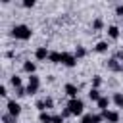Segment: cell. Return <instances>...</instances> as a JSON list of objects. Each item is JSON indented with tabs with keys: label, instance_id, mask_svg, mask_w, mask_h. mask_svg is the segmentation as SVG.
I'll return each mask as SVG.
<instances>
[{
	"label": "cell",
	"instance_id": "obj_1",
	"mask_svg": "<svg viewBox=\"0 0 123 123\" xmlns=\"http://www.w3.org/2000/svg\"><path fill=\"white\" fill-rule=\"evenodd\" d=\"M10 35H12L15 40H29V38L33 37V29H31L29 25H25V23H17V25L12 27Z\"/></svg>",
	"mask_w": 123,
	"mask_h": 123
},
{
	"label": "cell",
	"instance_id": "obj_2",
	"mask_svg": "<svg viewBox=\"0 0 123 123\" xmlns=\"http://www.w3.org/2000/svg\"><path fill=\"white\" fill-rule=\"evenodd\" d=\"M65 108L71 111V115H85V102L81 100V98H71V100H67V104H65Z\"/></svg>",
	"mask_w": 123,
	"mask_h": 123
},
{
	"label": "cell",
	"instance_id": "obj_3",
	"mask_svg": "<svg viewBox=\"0 0 123 123\" xmlns=\"http://www.w3.org/2000/svg\"><path fill=\"white\" fill-rule=\"evenodd\" d=\"M21 111H23V108H21V104L15 100V98H10L8 102H6V113H10L12 117H19L21 115Z\"/></svg>",
	"mask_w": 123,
	"mask_h": 123
},
{
	"label": "cell",
	"instance_id": "obj_4",
	"mask_svg": "<svg viewBox=\"0 0 123 123\" xmlns=\"http://www.w3.org/2000/svg\"><path fill=\"white\" fill-rule=\"evenodd\" d=\"M38 88H40V77H38V75H29V81H27V94L33 96V94L38 92Z\"/></svg>",
	"mask_w": 123,
	"mask_h": 123
},
{
	"label": "cell",
	"instance_id": "obj_5",
	"mask_svg": "<svg viewBox=\"0 0 123 123\" xmlns=\"http://www.w3.org/2000/svg\"><path fill=\"white\" fill-rule=\"evenodd\" d=\"M77 58H75V54H71V52H62V65H65V67H77Z\"/></svg>",
	"mask_w": 123,
	"mask_h": 123
},
{
	"label": "cell",
	"instance_id": "obj_6",
	"mask_svg": "<svg viewBox=\"0 0 123 123\" xmlns=\"http://www.w3.org/2000/svg\"><path fill=\"white\" fill-rule=\"evenodd\" d=\"M106 67L110 69V71H113V73H123V63L113 56V58H110L108 62H106Z\"/></svg>",
	"mask_w": 123,
	"mask_h": 123
},
{
	"label": "cell",
	"instance_id": "obj_7",
	"mask_svg": "<svg viewBox=\"0 0 123 123\" xmlns=\"http://www.w3.org/2000/svg\"><path fill=\"white\" fill-rule=\"evenodd\" d=\"M63 92H65V96H67L69 100H71V98H79V86L73 85V83H65Z\"/></svg>",
	"mask_w": 123,
	"mask_h": 123
},
{
	"label": "cell",
	"instance_id": "obj_8",
	"mask_svg": "<svg viewBox=\"0 0 123 123\" xmlns=\"http://www.w3.org/2000/svg\"><path fill=\"white\" fill-rule=\"evenodd\" d=\"M104 115L102 113H85L81 117V123H102Z\"/></svg>",
	"mask_w": 123,
	"mask_h": 123
},
{
	"label": "cell",
	"instance_id": "obj_9",
	"mask_svg": "<svg viewBox=\"0 0 123 123\" xmlns=\"http://www.w3.org/2000/svg\"><path fill=\"white\" fill-rule=\"evenodd\" d=\"M100 113L104 115V121H108V123H119V111L106 110V111H100Z\"/></svg>",
	"mask_w": 123,
	"mask_h": 123
},
{
	"label": "cell",
	"instance_id": "obj_10",
	"mask_svg": "<svg viewBox=\"0 0 123 123\" xmlns=\"http://www.w3.org/2000/svg\"><path fill=\"white\" fill-rule=\"evenodd\" d=\"M48 56H50V50H48L46 46H38V48L35 50V60H37V62H46Z\"/></svg>",
	"mask_w": 123,
	"mask_h": 123
},
{
	"label": "cell",
	"instance_id": "obj_11",
	"mask_svg": "<svg viewBox=\"0 0 123 123\" xmlns=\"http://www.w3.org/2000/svg\"><path fill=\"white\" fill-rule=\"evenodd\" d=\"M23 71H25L27 75H37V63L31 62V60H25V62H23Z\"/></svg>",
	"mask_w": 123,
	"mask_h": 123
},
{
	"label": "cell",
	"instance_id": "obj_12",
	"mask_svg": "<svg viewBox=\"0 0 123 123\" xmlns=\"http://www.w3.org/2000/svg\"><path fill=\"white\" fill-rule=\"evenodd\" d=\"M106 33H108V37H110L111 40H117L119 35H121V31H119L117 25H108V31H106Z\"/></svg>",
	"mask_w": 123,
	"mask_h": 123
},
{
	"label": "cell",
	"instance_id": "obj_13",
	"mask_svg": "<svg viewBox=\"0 0 123 123\" xmlns=\"http://www.w3.org/2000/svg\"><path fill=\"white\" fill-rule=\"evenodd\" d=\"M110 104H111V98H110V96H102V98L96 102V106H98L100 111H106V110L110 108Z\"/></svg>",
	"mask_w": 123,
	"mask_h": 123
},
{
	"label": "cell",
	"instance_id": "obj_14",
	"mask_svg": "<svg viewBox=\"0 0 123 123\" xmlns=\"http://www.w3.org/2000/svg\"><path fill=\"white\" fill-rule=\"evenodd\" d=\"M108 50H110L108 40H98V42H96V46H94V52H98V54H106Z\"/></svg>",
	"mask_w": 123,
	"mask_h": 123
},
{
	"label": "cell",
	"instance_id": "obj_15",
	"mask_svg": "<svg viewBox=\"0 0 123 123\" xmlns=\"http://www.w3.org/2000/svg\"><path fill=\"white\" fill-rule=\"evenodd\" d=\"M48 62H50V63H62V52L52 50L50 56H48Z\"/></svg>",
	"mask_w": 123,
	"mask_h": 123
},
{
	"label": "cell",
	"instance_id": "obj_16",
	"mask_svg": "<svg viewBox=\"0 0 123 123\" xmlns=\"http://www.w3.org/2000/svg\"><path fill=\"white\" fill-rule=\"evenodd\" d=\"M111 102H113V104H115L119 110H123V92H113Z\"/></svg>",
	"mask_w": 123,
	"mask_h": 123
},
{
	"label": "cell",
	"instance_id": "obj_17",
	"mask_svg": "<svg viewBox=\"0 0 123 123\" xmlns=\"http://www.w3.org/2000/svg\"><path fill=\"white\" fill-rule=\"evenodd\" d=\"M102 98V94H100V88H92L90 86V90H88V100H92V102H98Z\"/></svg>",
	"mask_w": 123,
	"mask_h": 123
},
{
	"label": "cell",
	"instance_id": "obj_18",
	"mask_svg": "<svg viewBox=\"0 0 123 123\" xmlns=\"http://www.w3.org/2000/svg\"><path fill=\"white\" fill-rule=\"evenodd\" d=\"M10 85H12V86H13V90H15V88L23 86V81H21V77H19V75H12V77H10Z\"/></svg>",
	"mask_w": 123,
	"mask_h": 123
},
{
	"label": "cell",
	"instance_id": "obj_19",
	"mask_svg": "<svg viewBox=\"0 0 123 123\" xmlns=\"http://www.w3.org/2000/svg\"><path fill=\"white\" fill-rule=\"evenodd\" d=\"M52 117L54 115H50L48 111H40L38 113V123H52Z\"/></svg>",
	"mask_w": 123,
	"mask_h": 123
},
{
	"label": "cell",
	"instance_id": "obj_20",
	"mask_svg": "<svg viewBox=\"0 0 123 123\" xmlns=\"http://www.w3.org/2000/svg\"><path fill=\"white\" fill-rule=\"evenodd\" d=\"M92 29H94V31H102V29H104V19H102V17H96V19L92 21Z\"/></svg>",
	"mask_w": 123,
	"mask_h": 123
},
{
	"label": "cell",
	"instance_id": "obj_21",
	"mask_svg": "<svg viewBox=\"0 0 123 123\" xmlns=\"http://www.w3.org/2000/svg\"><path fill=\"white\" fill-rule=\"evenodd\" d=\"M73 54H75V58H77V60H81V58H85V56H86V48H85V46H77Z\"/></svg>",
	"mask_w": 123,
	"mask_h": 123
},
{
	"label": "cell",
	"instance_id": "obj_22",
	"mask_svg": "<svg viewBox=\"0 0 123 123\" xmlns=\"http://www.w3.org/2000/svg\"><path fill=\"white\" fill-rule=\"evenodd\" d=\"M90 83H92V88H100V86H102V83H104V79H102L100 75H94Z\"/></svg>",
	"mask_w": 123,
	"mask_h": 123
},
{
	"label": "cell",
	"instance_id": "obj_23",
	"mask_svg": "<svg viewBox=\"0 0 123 123\" xmlns=\"http://www.w3.org/2000/svg\"><path fill=\"white\" fill-rule=\"evenodd\" d=\"M42 100H44V106H46V111L54 108V98H52V96H44Z\"/></svg>",
	"mask_w": 123,
	"mask_h": 123
},
{
	"label": "cell",
	"instance_id": "obj_24",
	"mask_svg": "<svg viewBox=\"0 0 123 123\" xmlns=\"http://www.w3.org/2000/svg\"><path fill=\"white\" fill-rule=\"evenodd\" d=\"M23 96H27V86H19V88H15V98H23Z\"/></svg>",
	"mask_w": 123,
	"mask_h": 123
},
{
	"label": "cell",
	"instance_id": "obj_25",
	"mask_svg": "<svg viewBox=\"0 0 123 123\" xmlns=\"http://www.w3.org/2000/svg\"><path fill=\"white\" fill-rule=\"evenodd\" d=\"M52 123H65V117H63L62 113H56V115L52 117Z\"/></svg>",
	"mask_w": 123,
	"mask_h": 123
},
{
	"label": "cell",
	"instance_id": "obj_26",
	"mask_svg": "<svg viewBox=\"0 0 123 123\" xmlns=\"http://www.w3.org/2000/svg\"><path fill=\"white\" fill-rule=\"evenodd\" d=\"M2 121H4V123H15V117H12L10 113H4V115H2Z\"/></svg>",
	"mask_w": 123,
	"mask_h": 123
},
{
	"label": "cell",
	"instance_id": "obj_27",
	"mask_svg": "<svg viewBox=\"0 0 123 123\" xmlns=\"http://www.w3.org/2000/svg\"><path fill=\"white\" fill-rule=\"evenodd\" d=\"M35 4H37L35 0H23V2H21L23 8H35Z\"/></svg>",
	"mask_w": 123,
	"mask_h": 123
},
{
	"label": "cell",
	"instance_id": "obj_28",
	"mask_svg": "<svg viewBox=\"0 0 123 123\" xmlns=\"http://www.w3.org/2000/svg\"><path fill=\"white\" fill-rule=\"evenodd\" d=\"M115 15H119V17L123 15V4H117L115 6Z\"/></svg>",
	"mask_w": 123,
	"mask_h": 123
},
{
	"label": "cell",
	"instance_id": "obj_29",
	"mask_svg": "<svg viewBox=\"0 0 123 123\" xmlns=\"http://www.w3.org/2000/svg\"><path fill=\"white\" fill-rule=\"evenodd\" d=\"M0 96H2V98H6V96H8V88H6V85H2V86H0Z\"/></svg>",
	"mask_w": 123,
	"mask_h": 123
},
{
	"label": "cell",
	"instance_id": "obj_30",
	"mask_svg": "<svg viewBox=\"0 0 123 123\" xmlns=\"http://www.w3.org/2000/svg\"><path fill=\"white\" fill-rule=\"evenodd\" d=\"M115 58H117V60L123 63V50H121V52H117V54H115Z\"/></svg>",
	"mask_w": 123,
	"mask_h": 123
}]
</instances>
